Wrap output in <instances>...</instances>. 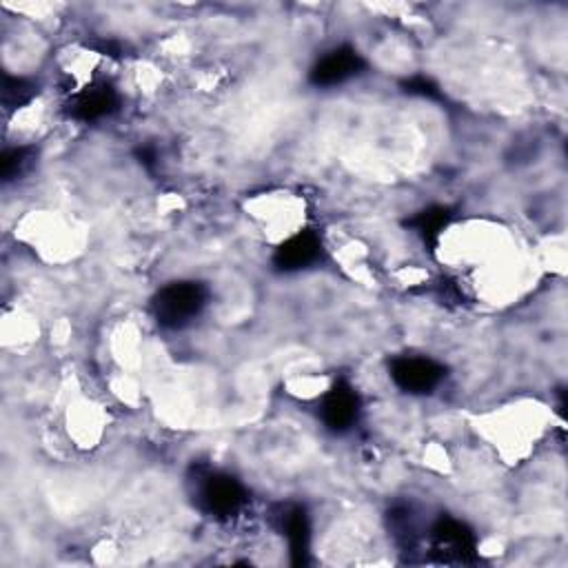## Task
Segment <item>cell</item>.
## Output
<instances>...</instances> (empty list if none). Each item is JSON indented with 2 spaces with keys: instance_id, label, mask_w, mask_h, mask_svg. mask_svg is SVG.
Returning <instances> with one entry per match:
<instances>
[{
  "instance_id": "277c9868",
  "label": "cell",
  "mask_w": 568,
  "mask_h": 568,
  "mask_svg": "<svg viewBox=\"0 0 568 568\" xmlns=\"http://www.w3.org/2000/svg\"><path fill=\"white\" fill-rule=\"evenodd\" d=\"M317 415L328 433L346 435L357 426L362 417V397L357 388L344 377L335 379L331 388L322 395Z\"/></svg>"
},
{
  "instance_id": "30bf717a",
  "label": "cell",
  "mask_w": 568,
  "mask_h": 568,
  "mask_svg": "<svg viewBox=\"0 0 568 568\" xmlns=\"http://www.w3.org/2000/svg\"><path fill=\"white\" fill-rule=\"evenodd\" d=\"M455 211L450 206L444 204H433L426 206L422 211H417L415 215H410L406 220V226L422 240V244L433 253L439 244V235L442 231L453 222Z\"/></svg>"
},
{
  "instance_id": "52a82bcc",
  "label": "cell",
  "mask_w": 568,
  "mask_h": 568,
  "mask_svg": "<svg viewBox=\"0 0 568 568\" xmlns=\"http://www.w3.org/2000/svg\"><path fill=\"white\" fill-rule=\"evenodd\" d=\"M324 257V242L313 229H304L286 237L271 257V264L280 273H297L315 266Z\"/></svg>"
},
{
  "instance_id": "3957f363",
  "label": "cell",
  "mask_w": 568,
  "mask_h": 568,
  "mask_svg": "<svg viewBox=\"0 0 568 568\" xmlns=\"http://www.w3.org/2000/svg\"><path fill=\"white\" fill-rule=\"evenodd\" d=\"M428 550L439 564H475L477 537L464 521L442 515L428 530Z\"/></svg>"
},
{
  "instance_id": "5b68a950",
  "label": "cell",
  "mask_w": 568,
  "mask_h": 568,
  "mask_svg": "<svg viewBox=\"0 0 568 568\" xmlns=\"http://www.w3.org/2000/svg\"><path fill=\"white\" fill-rule=\"evenodd\" d=\"M388 375L402 393L428 395L444 382L446 366L430 357L399 355V357L390 359Z\"/></svg>"
},
{
  "instance_id": "6da1fadb",
  "label": "cell",
  "mask_w": 568,
  "mask_h": 568,
  "mask_svg": "<svg viewBox=\"0 0 568 568\" xmlns=\"http://www.w3.org/2000/svg\"><path fill=\"white\" fill-rule=\"evenodd\" d=\"M193 477L189 479L193 490V501L195 508L217 521H226L235 515L242 513V508L248 504V490L244 488V484L224 473V470H215L211 466H193L191 468Z\"/></svg>"
},
{
  "instance_id": "2e32d148",
  "label": "cell",
  "mask_w": 568,
  "mask_h": 568,
  "mask_svg": "<svg viewBox=\"0 0 568 568\" xmlns=\"http://www.w3.org/2000/svg\"><path fill=\"white\" fill-rule=\"evenodd\" d=\"M87 47H91V49H95L98 53L109 55V58H122V53H124V49H122V44H120L118 40H104V38H100V40L87 42Z\"/></svg>"
},
{
  "instance_id": "9c48e42d",
  "label": "cell",
  "mask_w": 568,
  "mask_h": 568,
  "mask_svg": "<svg viewBox=\"0 0 568 568\" xmlns=\"http://www.w3.org/2000/svg\"><path fill=\"white\" fill-rule=\"evenodd\" d=\"M118 109H120V95L106 82H98L78 91L64 104L67 115L75 122H98L102 118L113 115Z\"/></svg>"
},
{
  "instance_id": "8992f818",
  "label": "cell",
  "mask_w": 568,
  "mask_h": 568,
  "mask_svg": "<svg viewBox=\"0 0 568 568\" xmlns=\"http://www.w3.org/2000/svg\"><path fill=\"white\" fill-rule=\"evenodd\" d=\"M366 60L362 53L351 44H339L315 60L308 71V82L315 89H333L339 87L359 73H364Z\"/></svg>"
},
{
  "instance_id": "e0dca14e",
  "label": "cell",
  "mask_w": 568,
  "mask_h": 568,
  "mask_svg": "<svg viewBox=\"0 0 568 568\" xmlns=\"http://www.w3.org/2000/svg\"><path fill=\"white\" fill-rule=\"evenodd\" d=\"M135 155H138V162H140L146 171H153V164H155V160H158V153H155L153 146H140V149L135 151Z\"/></svg>"
},
{
  "instance_id": "7c38bea8",
  "label": "cell",
  "mask_w": 568,
  "mask_h": 568,
  "mask_svg": "<svg viewBox=\"0 0 568 568\" xmlns=\"http://www.w3.org/2000/svg\"><path fill=\"white\" fill-rule=\"evenodd\" d=\"M38 95V84L22 75H2V106L7 111H16L27 106Z\"/></svg>"
},
{
  "instance_id": "4fadbf2b",
  "label": "cell",
  "mask_w": 568,
  "mask_h": 568,
  "mask_svg": "<svg viewBox=\"0 0 568 568\" xmlns=\"http://www.w3.org/2000/svg\"><path fill=\"white\" fill-rule=\"evenodd\" d=\"M36 160V149L33 146H11L2 153V160H0V178L2 182H13L18 180L20 175H24L31 164Z\"/></svg>"
},
{
  "instance_id": "7a4b0ae2",
  "label": "cell",
  "mask_w": 568,
  "mask_h": 568,
  "mask_svg": "<svg viewBox=\"0 0 568 568\" xmlns=\"http://www.w3.org/2000/svg\"><path fill=\"white\" fill-rule=\"evenodd\" d=\"M209 286L197 280H178L151 297V315L164 331H180L193 324L209 304Z\"/></svg>"
},
{
  "instance_id": "ba28073f",
  "label": "cell",
  "mask_w": 568,
  "mask_h": 568,
  "mask_svg": "<svg viewBox=\"0 0 568 568\" xmlns=\"http://www.w3.org/2000/svg\"><path fill=\"white\" fill-rule=\"evenodd\" d=\"M275 528L288 544L293 566H306L311 559V517L302 504H280Z\"/></svg>"
},
{
  "instance_id": "8fae6325",
  "label": "cell",
  "mask_w": 568,
  "mask_h": 568,
  "mask_svg": "<svg viewBox=\"0 0 568 568\" xmlns=\"http://www.w3.org/2000/svg\"><path fill=\"white\" fill-rule=\"evenodd\" d=\"M386 526L402 552H413L419 546V526L413 513V506L397 501L386 510Z\"/></svg>"
},
{
  "instance_id": "9a60e30c",
  "label": "cell",
  "mask_w": 568,
  "mask_h": 568,
  "mask_svg": "<svg viewBox=\"0 0 568 568\" xmlns=\"http://www.w3.org/2000/svg\"><path fill=\"white\" fill-rule=\"evenodd\" d=\"M430 293H433L442 304H459V302H464V293H462L459 286H457L453 280H448V277L439 280V282L430 288Z\"/></svg>"
},
{
  "instance_id": "5bb4252c",
  "label": "cell",
  "mask_w": 568,
  "mask_h": 568,
  "mask_svg": "<svg viewBox=\"0 0 568 568\" xmlns=\"http://www.w3.org/2000/svg\"><path fill=\"white\" fill-rule=\"evenodd\" d=\"M404 91L410 93V95H419V98H426V100H439L442 93H439V87L426 78V75H410L404 80Z\"/></svg>"
}]
</instances>
